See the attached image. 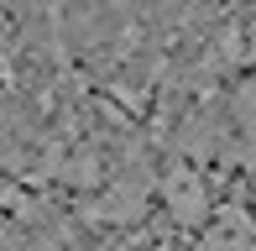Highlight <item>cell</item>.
I'll list each match as a JSON object with an SVG mask.
<instances>
[{
    "mask_svg": "<svg viewBox=\"0 0 256 251\" xmlns=\"http://www.w3.org/2000/svg\"><path fill=\"white\" fill-rule=\"evenodd\" d=\"M68 178H74V184H100V157H74Z\"/></svg>",
    "mask_w": 256,
    "mask_h": 251,
    "instance_id": "3",
    "label": "cell"
},
{
    "mask_svg": "<svg viewBox=\"0 0 256 251\" xmlns=\"http://www.w3.org/2000/svg\"><path fill=\"white\" fill-rule=\"evenodd\" d=\"M168 210H172L178 225H204L209 220V194H204V184L188 168H178V173L168 178Z\"/></svg>",
    "mask_w": 256,
    "mask_h": 251,
    "instance_id": "1",
    "label": "cell"
},
{
    "mask_svg": "<svg viewBox=\"0 0 256 251\" xmlns=\"http://www.w3.org/2000/svg\"><path fill=\"white\" fill-rule=\"evenodd\" d=\"M240 120H246V142H251V157H256V84L240 89Z\"/></svg>",
    "mask_w": 256,
    "mask_h": 251,
    "instance_id": "2",
    "label": "cell"
}]
</instances>
